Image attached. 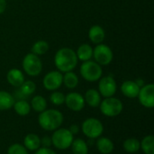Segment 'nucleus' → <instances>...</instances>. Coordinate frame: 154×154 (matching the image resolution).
Wrapping results in <instances>:
<instances>
[{"label": "nucleus", "instance_id": "nucleus-1", "mask_svg": "<svg viewBox=\"0 0 154 154\" xmlns=\"http://www.w3.org/2000/svg\"><path fill=\"white\" fill-rule=\"evenodd\" d=\"M76 51L70 48H61L57 51L54 56V64L60 72L72 71L78 64Z\"/></svg>", "mask_w": 154, "mask_h": 154}, {"label": "nucleus", "instance_id": "nucleus-2", "mask_svg": "<svg viewBox=\"0 0 154 154\" xmlns=\"http://www.w3.org/2000/svg\"><path fill=\"white\" fill-rule=\"evenodd\" d=\"M64 116L57 109H45L38 116L39 125L45 131L53 132L59 129L63 124Z\"/></svg>", "mask_w": 154, "mask_h": 154}, {"label": "nucleus", "instance_id": "nucleus-3", "mask_svg": "<svg viewBox=\"0 0 154 154\" xmlns=\"http://www.w3.org/2000/svg\"><path fill=\"white\" fill-rule=\"evenodd\" d=\"M73 140H74V135L67 128L60 127L59 129L53 131L51 136L52 145L56 149L60 151H64L70 148Z\"/></svg>", "mask_w": 154, "mask_h": 154}, {"label": "nucleus", "instance_id": "nucleus-4", "mask_svg": "<svg viewBox=\"0 0 154 154\" xmlns=\"http://www.w3.org/2000/svg\"><path fill=\"white\" fill-rule=\"evenodd\" d=\"M102 67L93 60L84 61L80 66V75L88 82H96L102 78Z\"/></svg>", "mask_w": 154, "mask_h": 154}, {"label": "nucleus", "instance_id": "nucleus-5", "mask_svg": "<svg viewBox=\"0 0 154 154\" xmlns=\"http://www.w3.org/2000/svg\"><path fill=\"white\" fill-rule=\"evenodd\" d=\"M99 107L100 112L104 116L107 117H115L122 113L124 109V105L120 99L111 97H106L103 101H101Z\"/></svg>", "mask_w": 154, "mask_h": 154}, {"label": "nucleus", "instance_id": "nucleus-6", "mask_svg": "<svg viewBox=\"0 0 154 154\" xmlns=\"http://www.w3.org/2000/svg\"><path fill=\"white\" fill-rule=\"evenodd\" d=\"M82 133L89 139L99 138L104 132V125L102 122L95 117H89L84 120L81 125Z\"/></svg>", "mask_w": 154, "mask_h": 154}, {"label": "nucleus", "instance_id": "nucleus-7", "mask_svg": "<svg viewBox=\"0 0 154 154\" xmlns=\"http://www.w3.org/2000/svg\"><path fill=\"white\" fill-rule=\"evenodd\" d=\"M22 65L24 72L31 77L38 76L42 70V62L41 59L32 52L24 56Z\"/></svg>", "mask_w": 154, "mask_h": 154}, {"label": "nucleus", "instance_id": "nucleus-8", "mask_svg": "<svg viewBox=\"0 0 154 154\" xmlns=\"http://www.w3.org/2000/svg\"><path fill=\"white\" fill-rule=\"evenodd\" d=\"M93 58L100 66H106L111 63L114 58L111 48L106 44L100 43L93 49Z\"/></svg>", "mask_w": 154, "mask_h": 154}, {"label": "nucleus", "instance_id": "nucleus-9", "mask_svg": "<svg viewBox=\"0 0 154 154\" xmlns=\"http://www.w3.org/2000/svg\"><path fill=\"white\" fill-rule=\"evenodd\" d=\"M116 81L112 76H106L99 79L98 92L104 97H111L116 93Z\"/></svg>", "mask_w": 154, "mask_h": 154}, {"label": "nucleus", "instance_id": "nucleus-10", "mask_svg": "<svg viewBox=\"0 0 154 154\" xmlns=\"http://www.w3.org/2000/svg\"><path fill=\"white\" fill-rule=\"evenodd\" d=\"M62 79L63 75L59 70L50 71L44 76L42 79V85L45 89L49 91H55L61 87Z\"/></svg>", "mask_w": 154, "mask_h": 154}, {"label": "nucleus", "instance_id": "nucleus-11", "mask_svg": "<svg viewBox=\"0 0 154 154\" xmlns=\"http://www.w3.org/2000/svg\"><path fill=\"white\" fill-rule=\"evenodd\" d=\"M140 104L146 108L154 107V85L152 83L144 85L140 88L138 94Z\"/></svg>", "mask_w": 154, "mask_h": 154}, {"label": "nucleus", "instance_id": "nucleus-12", "mask_svg": "<svg viewBox=\"0 0 154 154\" xmlns=\"http://www.w3.org/2000/svg\"><path fill=\"white\" fill-rule=\"evenodd\" d=\"M64 104L73 112H80L86 105L84 97L78 92H70L65 96Z\"/></svg>", "mask_w": 154, "mask_h": 154}, {"label": "nucleus", "instance_id": "nucleus-13", "mask_svg": "<svg viewBox=\"0 0 154 154\" xmlns=\"http://www.w3.org/2000/svg\"><path fill=\"white\" fill-rule=\"evenodd\" d=\"M140 88H141L136 84V82L133 80H126L121 85V92L128 98L137 97Z\"/></svg>", "mask_w": 154, "mask_h": 154}, {"label": "nucleus", "instance_id": "nucleus-14", "mask_svg": "<svg viewBox=\"0 0 154 154\" xmlns=\"http://www.w3.org/2000/svg\"><path fill=\"white\" fill-rule=\"evenodd\" d=\"M6 79L11 86L19 88L24 81V75L20 69H12L6 74Z\"/></svg>", "mask_w": 154, "mask_h": 154}, {"label": "nucleus", "instance_id": "nucleus-15", "mask_svg": "<svg viewBox=\"0 0 154 154\" xmlns=\"http://www.w3.org/2000/svg\"><path fill=\"white\" fill-rule=\"evenodd\" d=\"M106 33L100 25H93L88 31V38L95 44H100L104 42Z\"/></svg>", "mask_w": 154, "mask_h": 154}, {"label": "nucleus", "instance_id": "nucleus-16", "mask_svg": "<svg viewBox=\"0 0 154 154\" xmlns=\"http://www.w3.org/2000/svg\"><path fill=\"white\" fill-rule=\"evenodd\" d=\"M97 149L101 154H111L115 149V144L107 137H99L97 141Z\"/></svg>", "mask_w": 154, "mask_h": 154}, {"label": "nucleus", "instance_id": "nucleus-17", "mask_svg": "<svg viewBox=\"0 0 154 154\" xmlns=\"http://www.w3.org/2000/svg\"><path fill=\"white\" fill-rule=\"evenodd\" d=\"M23 146L27 151L35 152L41 147V138L35 134H28L23 138Z\"/></svg>", "mask_w": 154, "mask_h": 154}, {"label": "nucleus", "instance_id": "nucleus-18", "mask_svg": "<svg viewBox=\"0 0 154 154\" xmlns=\"http://www.w3.org/2000/svg\"><path fill=\"white\" fill-rule=\"evenodd\" d=\"M85 103L91 107H98L101 103V95L97 89L90 88L88 89L84 97Z\"/></svg>", "mask_w": 154, "mask_h": 154}, {"label": "nucleus", "instance_id": "nucleus-19", "mask_svg": "<svg viewBox=\"0 0 154 154\" xmlns=\"http://www.w3.org/2000/svg\"><path fill=\"white\" fill-rule=\"evenodd\" d=\"M76 54H77L78 60H79L83 62L90 60L91 58L93 57V48L88 43L81 44L78 48Z\"/></svg>", "mask_w": 154, "mask_h": 154}, {"label": "nucleus", "instance_id": "nucleus-20", "mask_svg": "<svg viewBox=\"0 0 154 154\" xmlns=\"http://www.w3.org/2000/svg\"><path fill=\"white\" fill-rule=\"evenodd\" d=\"M14 102V98L10 93L0 90V111H6L11 109Z\"/></svg>", "mask_w": 154, "mask_h": 154}, {"label": "nucleus", "instance_id": "nucleus-21", "mask_svg": "<svg viewBox=\"0 0 154 154\" xmlns=\"http://www.w3.org/2000/svg\"><path fill=\"white\" fill-rule=\"evenodd\" d=\"M13 108L14 112L20 116H26L31 112V105L24 99H20L14 102Z\"/></svg>", "mask_w": 154, "mask_h": 154}, {"label": "nucleus", "instance_id": "nucleus-22", "mask_svg": "<svg viewBox=\"0 0 154 154\" xmlns=\"http://www.w3.org/2000/svg\"><path fill=\"white\" fill-rule=\"evenodd\" d=\"M70 148L73 154H88V145L83 139H74Z\"/></svg>", "mask_w": 154, "mask_h": 154}, {"label": "nucleus", "instance_id": "nucleus-23", "mask_svg": "<svg viewBox=\"0 0 154 154\" xmlns=\"http://www.w3.org/2000/svg\"><path fill=\"white\" fill-rule=\"evenodd\" d=\"M31 108H32L37 113H42L47 108V101L46 99L40 95L34 96L31 101Z\"/></svg>", "mask_w": 154, "mask_h": 154}, {"label": "nucleus", "instance_id": "nucleus-24", "mask_svg": "<svg viewBox=\"0 0 154 154\" xmlns=\"http://www.w3.org/2000/svg\"><path fill=\"white\" fill-rule=\"evenodd\" d=\"M62 84H64L66 88L69 89H73L77 88V86L79 85V78L72 71L65 72V74L63 75V79H62Z\"/></svg>", "mask_w": 154, "mask_h": 154}, {"label": "nucleus", "instance_id": "nucleus-25", "mask_svg": "<svg viewBox=\"0 0 154 154\" xmlns=\"http://www.w3.org/2000/svg\"><path fill=\"white\" fill-rule=\"evenodd\" d=\"M124 150L128 153H135L140 149V141L136 138H128L123 143Z\"/></svg>", "mask_w": 154, "mask_h": 154}, {"label": "nucleus", "instance_id": "nucleus-26", "mask_svg": "<svg viewBox=\"0 0 154 154\" xmlns=\"http://www.w3.org/2000/svg\"><path fill=\"white\" fill-rule=\"evenodd\" d=\"M36 90V85L32 80H24L23 83L19 87V94L22 97H29L32 95Z\"/></svg>", "mask_w": 154, "mask_h": 154}, {"label": "nucleus", "instance_id": "nucleus-27", "mask_svg": "<svg viewBox=\"0 0 154 154\" xmlns=\"http://www.w3.org/2000/svg\"><path fill=\"white\" fill-rule=\"evenodd\" d=\"M140 146L144 154H154V136L147 135L140 143Z\"/></svg>", "mask_w": 154, "mask_h": 154}, {"label": "nucleus", "instance_id": "nucleus-28", "mask_svg": "<svg viewBox=\"0 0 154 154\" xmlns=\"http://www.w3.org/2000/svg\"><path fill=\"white\" fill-rule=\"evenodd\" d=\"M49 43L46 41H37L36 42L33 43V45L32 46V53L40 56V55H43L45 54L48 51H49Z\"/></svg>", "mask_w": 154, "mask_h": 154}, {"label": "nucleus", "instance_id": "nucleus-29", "mask_svg": "<svg viewBox=\"0 0 154 154\" xmlns=\"http://www.w3.org/2000/svg\"><path fill=\"white\" fill-rule=\"evenodd\" d=\"M50 100L51 104H53L54 106H61L65 102V95L59 91H53L50 96Z\"/></svg>", "mask_w": 154, "mask_h": 154}, {"label": "nucleus", "instance_id": "nucleus-30", "mask_svg": "<svg viewBox=\"0 0 154 154\" xmlns=\"http://www.w3.org/2000/svg\"><path fill=\"white\" fill-rule=\"evenodd\" d=\"M7 154H28V151L23 144L14 143L8 147Z\"/></svg>", "mask_w": 154, "mask_h": 154}, {"label": "nucleus", "instance_id": "nucleus-31", "mask_svg": "<svg viewBox=\"0 0 154 154\" xmlns=\"http://www.w3.org/2000/svg\"><path fill=\"white\" fill-rule=\"evenodd\" d=\"M34 154H57L51 148H46V147H40L38 150L35 151Z\"/></svg>", "mask_w": 154, "mask_h": 154}, {"label": "nucleus", "instance_id": "nucleus-32", "mask_svg": "<svg viewBox=\"0 0 154 154\" xmlns=\"http://www.w3.org/2000/svg\"><path fill=\"white\" fill-rule=\"evenodd\" d=\"M51 145V138H50L49 136H44L42 139H41V147L50 148Z\"/></svg>", "mask_w": 154, "mask_h": 154}, {"label": "nucleus", "instance_id": "nucleus-33", "mask_svg": "<svg viewBox=\"0 0 154 154\" xmlns=\"http://www.w3.org/2000/svg\"><path fill=\"white\" fill-rule=\"evenodd\" d=\"M69 132H70L73 135H75V134H79V127L77 125H70V127L69 128Z\"/></svg>", "mask_w": 154, "mask_h": 154}, {"label": "nucleus", "instance_id": "nucleus-34", "mask_svg": "<svg viewBox=\"0 0 154 154\" xmlns=\"http://www.w3.org/2000/svg\"><path fill=\"white\" fill-rule=\"evenodd\" d=\"M6 9V1L0 0V14H2Z\"/></svg>", "mask_w": 154, "mask_h": 154}, {"label": "nucleus", "instance_id": "nucleus-35", "mask_svg": "<svg viewBox=\"0 0 154 154\" xmlns=\"http://www.w3.org/2000/svg\"><path fill=\"white\" fill-rule=\"evenodd\" d=\"M135 82H136V84H137L140 88H142V87L144 86V81H143V79H137V80H135Z\"/></svg>", "mask_w": 154, "mask_h": 154}]
</instances>
